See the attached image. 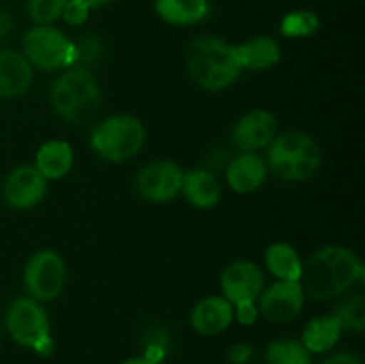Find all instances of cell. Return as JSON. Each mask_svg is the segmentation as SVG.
I'll return each instance as SVG.
<instances>
[{
	"instance_id": "1",
	"label": "cell",
	"mask_w": 365,
	"mask_h": 364,
	"mask_svg": "<svg viewBox=\"0 0 365 364\" xmlns=\"http://www.w3.org/2000/svg\"><path fill=\"white\" fill-rule=\"evenodd\" d=\"M364 280L362 261L344 246H324L303 264L302 285L314 300H331Z\"/></svg>"
},
{
	"instance_id": "2",
	"label": "cell",
	"mask_w": 365,
	"mask_h": 364,
	"mask_svg": "<svg viewBox=\"0 0 365 364\" xmlns=\"http://www.w3.org/2000/svg\"><path fill=\"white\" fill-rule=\"evenodd\" d=\"M185 66L196 86L207 91H221L242 74L235 45L217 36H200L187 46Z\"/></svg>"
},
{
	"instance_id": "3",
	"label": "cell",
	"mask_w": 365,
	"mask_h": 364,
	"mask_svg": "<svg viewBox=\"0 0 365 364\" xmlns=\"http://www.w3.org/2000/svg\"><path fill=\"white\" fill-rule=\"evenodd\" d=\"M50 103L57 116L70 123H86L98 113L102 91L89 68L70 66L50 88Z\"/></svg>"
},
{
	"instance_id": "4",
	"label": "cell",
	"mask_w": 365,
	"mask_h": 364,
	"mask_svg": "<svg viewBox=\"0 0 365 364\" xmlns=\"http://www.w3.org/2000/svg\"><path fill=\"white\" fill-rule=\"evenodd\" d=\"M267 148V170L287 182L309 181L323 161L319 145L305 132H284L277 136Z\"/></svg>"
},
{
	"instance_id": "5",
	"label": "cell",
	"mask_w": 365,
	"mask_h": 364,
	"mask_svg": "<svg viewBox=\"0 0 365 364\" xmlns=\"http://www.w3.org/2000/svg\"><path fill=\"white\" fill-rule=\"evenodd\" d=\"M146 141V131L141 120L130 114H114L95 125L91 132V148L109 163L132 159Z\"/></svg>"
},
{
	"instance_id": "6",
	"label": "cell",
	"mask_w": 365,
	"mask_h": 364,
	"mask_svg": "<svg viewBox=\"0 0 365 364\" xmlns=\"http://www.w3.org/2000/svg\"><path fill=\"white\" fill-rule=\"evenodd\" d=\"M6 327L16 345L34 350L39 355H50L53 352L48 314L41 302H36L31 296L16 298L7 307Z\"/></svg>"
},
{
	"instance_id": "7",
	"label": "cell",
	"mask_w": 365,
	"mask_h": 364,
	"mask_svg": "<svg viewBox=\"0 0 365 364\" xmlns=\"http://www.w3.org/2000/svg\"><path fill=\"white\" fill-rule=\"evenodd\" d=\"M24 56L31 66L45 71L75 66V43L52 25H36L24 38Z\"/></svg>"
},
{
	"instance_id": "8",
	"label": "cell",
	"mask_w": 365,
	"mask_h": 364,
	"mask_svg": "<svg viewBox=\"0 0 365 364\" xmlns=\"http://www.w3.org/2000/svg\"><path fill=\"white\" fill-rule=\"evenodd\" d=\"M24 284L29 296L36 302H52L63 293L66 284V264L53 250L32 253L24 268Z\"/></svg>"
},
{
	"instance_id": "9",
	"label": "cell",
	"mask_w": 365,
	"mask_h": 364,
	"mask_svg": "<svg viewBox=\"0 0 365 364\" xmlns=\"http://www.w3.org/2000/svg\"><path fill=\"white\" fill-rule=\"evenodd\" d=\"M305 291L302 282L277 280L264 288L257 300L260 316L273 323H289L299 316L305 305Z\"/></svg>"
},
{
	"instance_id": "10",
	"label": "cell",
	"mask_w": 365,
	"mask_h": 364,
	"mask_svg": "<svg viewBox=\"0 0 365 364\" xmlns=\"http://www.w3.org/2000/svg\"><path fill=\"white\" fill-rule=\"evenodd\" d=\"M184 171L173 161H155L143 168L135 178L139 195L148 202L164 203L177 198L182 191Z\"/></svg>"
},
{
	"instance_id": "11",
	"label": "cell",
	"mask_w": 365,
	"mask_h": 364,
	"mask_svg": "<svg viewBox=\"0 0 365 364\" xmlns=\"http://www.w3.org/2000/svg\"><path fill=\"white\" fill-rule=\"evenodd\" d=\"M48 191V181L34 164H20L6 175L2 182V198L9 207L27 211L38 206Z\"/></svg>"
},
{
	"instance_id": "12",
	"label": "cell",
	"mask_w": 365,
	"mask_h": 364,
	"mask_svg": "<svg viewBox=\"0 0 365 364\" xmlns=\"http://www.w3.org/2000/svg\"><path fill=\"white\" fill-rule=\"evenodd\" d=\"M220 284L223 296L232 305L241 302H257L266 288L262 270L252 261H235L228 264L221 273Z\"/></svg>"
},
{
	"instance_id": "13",
	"label": "cell",
	"mask_w": 365,
	"mask_h": 364,
	"mask_svg": "<svg viewBox=\"0 0 365 364\" xmlns=\"http://www.w3.org/2000/svg\"><path fill=\"white\" fill-rule=\"evenodd\" d=\"M278 121L266 109H252L239 118L232 131V141L242 152H257L267 148L277 138Z\"/></svg>"
},
{
	"instance_id": "14",
	"label": "cell",
	"mask_w": 365,
	"mask_h": 364,
	"mask_svg": "<svg viewBox=\"0 0 365 364\" xmlns=\"http://www.w3.org/2000/svg\"><path fill=\"white\" fill-rule=\"evenodd\" d=\"M267 164L257 152H242L227 166V182L232 191L239 195L253 193L266 182Z\"/></svg>"
},
{
	"instance_id": "15",
	"label": "cell",
	"mask_w": 365,
	"mask_h": 364,
	"mask_svg": "<svg viewBox=\"0 0 365 364\" xmlns=\"http://www.w3.org/2000/svg\"><path fill=\"white\" fill-rule=\"evenodd\" d=\"M234 321V305L225 296H207L191 313V325L198 334L217 335Z\"/></svg>"
},
{
	"instance_id": "16",
	"label": "cell",
	"mask_w": 365,
	"mask_h": 364,
	"mask_svg": "<svg viewBox=\"0 0 365 364\" xmlns=\"http://www.w3.org/2000/svg\"><path fill=\"white\" fill-rule=\"evenodd\" d=\"M32 66L24 54L0 49V98H16L32 84Z\"/></svg>"
},
{
	"instance_id": "17",
	"label": "cell",
	"mask_w": 365,
	"mask_h": 364,
	"mask_svg": "<svg viewBox=\"0 0 365 364\" xmlns=\"http://www.w3.org/2000/svg\"><path fill=\"white\" fill-rule=\"evenodd\" d=\"M73 148L63 139H50L43 143L34 157V168L46 181H59L73 168Z\"/></svg>"
},
{
	"instance_id": "18",
	"label": "cell",
	"mask_w": 365,
	"mask_h": 364,
	"mask_svg": "<svg viewBox=\"0 0 365 364\" xmlns=\"http://www.w3.org/2000/svg\"><path fill=\"white\" fill-rule=\"evenodd\" d=\"M180 193H184L185 200L196 209H210L220 203L221 184L212 171L192 168L184 173Z\"/></svg>"
},
{
	"instance_id": "19",
	"label": "cell",
	"mask_w": 365,
	"mask_h": 364,
	"mask_svg": "<svg viewBox=\"0 0 365 364\" xmlns=\"http://www.w3.org/2000/svg\"><path fill=\"white\" fill-rule=\"evenodd\" d=\"M242 70L266 71L280 63L282 50L277 39L269 36H255L235 46Z\"/></svg>"
},
{
	"instance_id": "20",
	"label": "cell",
	"mask_w": 365,
	"mask_h": 364,
	"mask_svg": "<svg viewBox=\"0 0 365 364\" xmlns=\"http://www.w3.org/2000/svg\"><path fill=\"white\" fill-rule=\"evenodd\" d=\"M264 261H266L267 271L277 277V280H302L303 261L298 250L289 243L278 241L267 246Z\"/></svg>"
},
{
	"instance_id": "21",
	"label": "cell",
	"mask_w": 365,
	"mask_h": 364,
	"mask_svg": "<svg viewBox=\"0 0 365 364\" xmlns=\"http://www.w3.org/2000/svg\"><path fill=\"white\" fill-rule=\"evenodd\" d=\"M342 334V327L334 314L312 318L305 325L302 343L310 353H323L334 348Z\"/></svg>"
},
{
	"instance_id": "22",
	"label": "cell",
	"mask_w": 365,
	"mask_h": 364,
	"mask_svg": "<svg viewBox=\"0 0 365 364\" xmlns=\"http://www.w3.org/2000/svg\"><path fill=\"white\" fill-rule=\"evenodd\" d=\"M209 0H155V11L166 24L195 25L209 14Z\"/></svg>"
},
{
	"instance_id": "23",
	"label": "cell",
	"mask_w": 365,
	"mask_h": 364,
	"mask_svg": "<svg viewBox=\"0 0 365 364\" xmlns=\"http://www.w3.org/2000/svg\"><path fill=\"white\" fill-rule=\"evenodd\" d=\"M266 364H312V357L302 341L277 339L267 346Z\"/></svg>"
},
{
	"instance_id": "24",
	"label": "cell",
	"mask_w": 365,
	"mask_h": 364,
	"mask_svg": "<svg viewBox=\"0 0 365 364\" xmlns=\"http://www.w3.org/2000/svg\"><path fill=\"white\" fill-rule=\"evenodd\" d=\"M321 27V20L314 11L298 9L291 11L282 18L280 31L285 38H309Z\"/></svg>"
},
{
	"instance_id": "25",
	"label": "cell",
	"mask_w": 365,
	"mask_h": 364,
	"mask_svg": "<svg viewBox=\"0 0 365 364\" xmlns=\"http://www.w3.org/2000/svg\"><path fill=\"white\" fill-rule=\"evenodd\" d=\"M334 316L341 323L342 330H364L365 325V300L360 293L349 295L335 309Z\"/></svg>"
},
{
	"instance_id": "26",
	"label": "cell",
	"mask_w": 365,
	"mask_h": 364,
	"mask_svg": "<svg viewBox=\"0 0 365 364\" xmlns=\"http://www.w3.org/2000/svg\"><path fill=\"white\" fill-rule=\"evenodd\" d=\"M68 0H29V14L38 25H50L61 18Z\"/></svg>"
},
{
	"instance_id": "27",
	"label": "cell",
	"mask_w": 365,
	"mask_h": 364,
	"mask_svg": "<svg viewBox=\"0 0 365 364\" xmlns=\"http://www.w3.org/2000/svg\"><path fill=\"white\" fill-rule=\"evenodd\" d=\"M75 54H77L75 66L89 68L93 63H96V61L103 56L102 39L95 34H84L77 43H75Z\"/></svg>"
},
{
	"instance_id": "28",
	"label": "cell",
	"mask_w": 365,
	"mask_h": 364,
	"mask_svg": "<svg viewBox=\"0 0 365 364\" xmlns=\"http://www.w3.org/2000/svg\"><path fill=\"white\" fill-rule=\"evenodd\" d=\"M89 13H91V7H89L84 0H68L61 18H64V21H66L68 25L77 27V25H82L88 20Z\"/></svg>"
},
{
	"instance_id": "29",
	"label": "cell",
	"mask_w": 365,
	"mask_h": 364,
	"mask_svg": "<svg viewBox=\"0 0 365 364\" xmlns=\"http://www.w3.org/2000/svg\"><path fill=\"white\" fill-rule=\"evenodd\" d=\"M234 318L245 327H250L259 318V309H257V302H241L234 305Z\"/></svg>"
},
{
	"instance_id": "30",
	"label": "cell",
	"mask_w": 365,
	"mask_h": 364,
	"mask_svg": "<svg viewBox=\"0 0 365 364\" xmlns=\"http://www.w3.org/2000/svg\"><path fill=\"white\" fill-rule=\"evenodd\" d=\"M253 355V346L250 343H237L228 350V360L232 364H246Z\"/></svg>"
},
{
	"instance_id": "31",
	"label": "cell",
	"mask_w": 365,
	"mask_h": 364,
	"mask_svg": "<svg viewBox=\"0 0 365 364\" xmlns=\"http://www.w3.org/2000/svg\"><path fill=\"white\" fill-rule=\"evenodd\" d=\"M321 364H364V363L356 353L339 352V353H334V355L327 357Z\"/></svg>"
},
{
	"instance_id": "32",
	"label": "cell",
	"mask_w": 365,
	"mask_h": 364,
	"mask_svg": "<svg viewBox=\"0 0 365 364\" xmlns=\"http://www.w3.org/2000/svg\"><path fill=\"white\" fill-rule=\"evenodd\" d=\"M14 21L11 18L9 13H6L4 9H0V41H4L6 38H9L13 34Z\"/></svg>"
},
{
	"instance_id": "33",
	"label": "cell",
	"mask_w": 365,
	"mask_h": 364,
	"mask_svg": "<svg viewBox=\"0 0 365 364\" xmlns=\"http://www.w3.org/2000/svg\"><path fill=\"white\" fill-rule=\"evenodd\" d=\"M121 364H157V363H155V360L150 359V357L141 355V357H130V359L123 360Z\"/></svg>"
},
{
	"instance_id": "34",
	"label": "cell",
	"mask_w": 365,
	"mask_h": 364,
	"mask_svg": "<svg viewBox=\"0 0 365 364\" xmlns=\"http://www.w3.org/2000/svg\"><path fill=\"white\" fill-rule=\"evenodd\" d=\"M84 2L88 4V6L91 7V9H95V7L107 6V4H110V2H113V0H84Z\"/></svg>"
}]
</instances>
